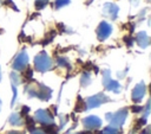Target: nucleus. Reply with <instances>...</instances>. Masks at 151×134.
<instances>
[{"label": "nucleus", "mask_w": 151, "mask_h": 134, "mask_svg": "<svg viewBox=\"0 0 151 134\" xmlns=\"http://www.w3.org/2000/svg\"><path fill=\"white\" fill-rule=\"evenodd\" d=\"M57 64L59 65V66H63V68H70V64H68V60L65 58V57H59L58 59H57Z\"/></svg>", "instance_id": "nucleus-18"}, {"label": "nucleus", "mask_w": 151, "mask_h": 134, "mask_svg": "<svg viewBox=\"0 0 151 134\" xmlns=\"http://www.w3.org/2000/svg\"><path fill=\"white\" fill-rule=\"evenodd\" d=\"M8 122H9L12 126H21V125H24V120H22L21 115L18 114V113H13V114L8 117Z\"/></svg>", "instance_id": "nucleus-13"}, {"label": "nucleus", "mask_w": 151, "mask_h": 134, "mask_svg": "<svg viewBox=\"0 0 151 134\" xmlns=\"http://www.w3.org/2000/svg\"><path fill=\"white\" fill-rule=\"evenodd\" d=\"M74 134H91L90 132H81V133H74Z\"/></svg>", "instance_id": "nucleus-33"}, {"label": "nucleus", "mask_w": 151, "mask_h": 134, "mask_svg": "<svg viewBox=\"0 0 151 134\" xmlns=\"http://www.w3.org/2000/svg\"><path fill=\"white\" fill-rule=\"evenodd\" d=\"M34 66H35V69L38 71L45 72V71H47V70H50L52 68V60H51L50 56L45 51H41L34 58Z\"/></svg>", "instance_id": "nucleus-3"}, {"label": "nucleus", "mask_w": 151, "mask_h": 134, "mask_svg": "<svg viewBox=\"0 0 151 134\" xmlns=\"http://www.w3.org/2000/svg\"><path fill=\"white\" fill-rule=\"evenodd\" d=\"M28 111H29V108H28V107H26V106H24V107H22V109H21V111H20V115H21V116L27 115V114H28Z\"/></svg>", "instance_id": "nucleus-28"}, {"label": "nucleus", "mask_w": 151, "mask_h": 134, "mask_svg": "<svg viewBox=\"0 0 151 134\" xmlns=\"http://www.w3.org/2000/svg\"><path fill=\"white\" fill-rule=\"evenodd\" d=\"M127 117V109L126 108H123V109H119L118 111L116 113H107L106 114V120L110 121V127L112 128H119L124 125L125 120Z\"/></svg>", "instance_id": "nucleus-2"}, {"label": "nucleus", "mask_w": 151, "mask_h": 134, "mask_svg": "<svg viewBox=\"0 0 151 134\" xmlns=\"http://www.w3.org/2000/svg\"><path fill=\"white\" fill-rule=\"evenodd\" d=\"M26 122H27V128L29 129V130H33V129H35L34 127H35V121H34V119H32V117H27V120H26Z\"/></svg>", "instance_id": "nucleus-20"}, {"label": "nucleus", "mask_w": 151, "mask_h": 134, "mask_svg": "<svg viewBox=\"0 0 151 134\" xmlns=\"http://www.w3.org/2000/svg\"><path fill=\"white\" fill-rule=\"evenodd\" d=\"M68 4H70V0H55V7L57 8H61Z\"/></svg>", "instance_id": "nucleus-21"}, {"label": "nucleus", "mask_w": 151, "mask_h": 134, "mask_svg": "<svg viewBox=\"0 0 151 134\" xmlns=\"http://www.w3.org/2000/svg\"><path fill=\"white\" fill-rule=\"evenodd\" d=\"M7 134H24L22 132H17V130H12V132H8Z\"/></svg>", "instance_id": "nucleus-32"}, {"label": "nucleus", "mask_w": 151, "mask_h": 134, "mask_svg": "<svg viewBox=\"0 0 151 134\" xmlns=\"http://www.w3.org/2000/svg\"><path fill=\"white\" fill-rule=\"evenodd\" d=\"M123 40L125 42V44H126L127 46H131V45L133 44V38H132L131 36H125V37L123 38Z\"/></svg>", "instance_id": "nucleus-22"}, {"label": "nucleus", "mask_w": 151, "mask_h": 134, "mask_svg": "<svg viewBox=\"0 0 151 134\" xmlns=\"http://www.w3.org/2000/svg\"><path fill=\"white\" fill-rule=\"evenodd\" d=\"M145 92H146V85H145V83H144V82L138 83V84L132 89V92H131V98H132V101L136 102V103L140 102L142 98L144 97Z\"/></svg>", "instance_id": "nucleus-9"}, {"label": "nucleus", "mask_w": 151, "mask_h": 134, "mask_svg": "<svg viewBox=\"0 0 151 134\" xmlns=\"http://www.w3.org/2000/svg\"><path fill=\"white\" fill-rule=\"evenodd\" d=\"M149 113H150V101H147V103H146V106H145V110H144V119H146L147 117V115H149Z\"/></svg>", "instance_id": "nucleus-25"}, {"label": "nucleus", "mask_w": 151, "mask_h": 134, "mask_svg": "<svg viewBox=\"0 0 151 134\" xmlns=\"http://www.w3.org/2000/svg\"><path fill=\"white\" fill-rule=\"evenodd\" d=\"M97 38L100 40V42H103V40H105L110 34H111V32H112V27H111V25L109 24V23H106V21H101L100 24H99V26L97 27Z\"/></svg>", "instance_id": "nucleus-8"}, {"label": "nucleus", "mask_w": 151, "mask_h": 134, "mask_svg": "<svg viewBox=\"0 0 151 134\" xmlns=\"http://www.w3.org/2000/svg\"><path fill=\"white\" fill-rule=\"evenodd\" d=\"M26 94L29 97H38L42 101H47L51 98L52 90L44 84L37 83V84H28L26 87Z\"/></svg>", "instance_id": "nucleus-1"}, {"label": "nucleus", "mask_w": 151, "mask_h": 134, "mask_svg": "<svg viewBox=\"0 0 151 134\" xmlns=\"http://www.w3.org/2000/svg\"><path fill=\"white\" fill-rule=\"evenodd\" d=\"M0 109H1V102H0Z\"/></svg>", "instance_id": "nucleus-36"}, {"label": "nucleus", "mask_w": 151, "mask_h": 134, "mask_svg": "<svg viewBox=\"0 0 151 134\" xmlns=\"http://www.w3.org/2000/svg\"><path fill=\"white\" fill-rule=\"evenodd\" d=\"M136 42H137V44H138L140 47L145 49V47H147L149 44H150V38H149V36L146 34V32L142 31V32H139V33L137 34Z\"/></svg>", "instance_id": "nucleus-12"}, {"label": "nucleus", "mask_w": 151, "mask_h": 134, "mask_svg": "<svg viewBox=\"0 0 151 134\" xmlns=\"http://www.w3.org/2000/svg\"><path fill=\"white\" fill-rule=\"evenodd\" d=\"M60 119H61V122H60V128H61V127L67 122V120H68V119H67V116H61Z\"/></svg>", "instance_id": "nucleus-30"}, {"label": "nucleus", "mask_w": 151, "mask_h": 134, "mask_svg": "<svg viewBox=\"0 0 151 134\" xmlns=\"http://www.w3.org/2000/svg\"><path fill=\"white\" fill-rule=\"evenodd\" d=\"M32 75H33V71H32V69H26V74H25V76H26V78H28V79H32Z\"/></svg>", "instance_id": "nucleus-26"}, {"label": "nucleus", "mask_w": 151, "mask_h": 134, "mask_svg": "<svg viewBox=\"0 0 151 134\" xmlns=\"http://www.w3.org/2000/svg\"><path fill=\"white\" fill-rule=\"evenodd\" d=\"M34 121L44 125V126H48V125H53V116L48 110H44V109H39L35 111L34 114Z\"/></svg>", "instance_id": "nucleus-6"}, {"label": "nucleus", "mask_w": 151, "mask_h": 134, "mask_svg": "<svg viewBox=\"0 0 151 134\" xmlns=\"http://www.w3.org/2000/svg\"><path fill=\"white\" fill-rule=\"evenodd\" d=\"M84 109H86L85 101L80 96H78V100H77V103H76V111H81Z\"/></svg>", "instance_id": "nucleus-16"}, {"label": "nucleus", "mask_w": 151, "mask_h": 134, "mask_svg": "<svg viewBox=\"0 0 151 134\" xmlns=\"http://www.w3.org/2000/svg\"><path fill=\"white\" fill-rule=\"evenodd\" d=\"M83 125L86 129H98L101 126V120L96 115H90L83 120Z\"/></svg>", "instance_id": "nucleus-10"}, {"label": "nucleus", "mask_w": 151, "mask_h": 134, "mask_svg": "<svg viewBox=\"0 0 151 134\" xmlns=\"http://www.w3.org/2000/svg\"><path fill=\"white\" fill-rule=\"evenodd\" d=\"M31 134H45L42 129H33Z\"/></svg>", "instance_id": "nucleus-31"}, {"label": "nucleus", "mask_w": 151, "mask_h": 134, "mask_svg": "<svg viewBox=\"0 0 151 134\" xmlns=\"http://www.w3.org/2000/svg\"><path fill=\"white\" fill-rule=\"evenodd\" d=\"M9 78H11L12 85H14V87H17V85H19L21 83V78H20L19 74H17L15 71H13V72L9 74Z\"/></svg>", "instance_id": "nucleus-14"}, {"label": "nucleus", "mask_w": 151, "mask_h": 134, "mask_svg": "<svg viewBox=\"0 0 151 134\" xmlns=\"http://www.w3.org/2000/svg\"><path fill=\"white\" fill-rule=\"evenodd\" d=\"M118 11H119L118 6L114 5V4H110V2L105 4L104 7H103V13L106 17H109L110 19H116L117 14H118Z\"/></svg>", "instance_id": "nucleus-11"}, {"label": "nucleus", "mask_w": 151, "mask_h": 134, "mask_svg": "<svg viewBox=\"0 0 151 134\" xmlns=\"http://www.w3.org/2000/svg\"><path fill=\"white\" fill-rule=\"evenodd\" d=\"M103 85L105 87L106 90L113 91L116 94H118L120 91V84L117 81H113L111 78V72L109 69H105L103 71Z\"/></svg>", "instance_id": "nucleus-4"}, {"label": "nucleus", "mask_w": 151, "mask_h": 134, "mask_svg": "<svg viewBox=\"0 0 151 134\" xmlns=\"http://www.w3.org/2000/svg\"><path fill=\"white\" fill-rule=\"evenodd\" d=\"M0 81H1V69H0Z\"/></svg>", "instance_id": "nucleus-35"}, {"label": "nucleus", "mask_w": 151, "mask_h": 134, "mask_svg": "<svg viewBox=\"0 0 151 134\" xmlns=\"http://www.w3.org/2000/svg\"><path fill=\"white\" fill-rule=\"evenodd\" d=\"M1 32H2V30H0V33H1Z\"/></svg>", "instance_id": "nucleus-37"}, {"label": "nucleus", "mask_w": 151, "mask_h": 134, "mask_svg": "<svg viewBox=\"0 0 151 134\" xmlns=\"http://www.w3.org/2000/svg\"><path fill=\"white\" fill-rule=\"evenodd\" d=\"M90 83H91V76H90V74L88 72H84L81 75V77H80V84H81V87H87V85H90Z\"/></svg>", "instance_id": "nucleus-15"}, {"label": "nucleus", "mask_w": 151, "mask_h": 134, "mask_svg": "<svg viewBox=\"0 0 151 134\" xmlns=\"http://www.w3.org/2000/svg\"><path fill=\"white\" fill-rule=\"evenodd\" d=\"M44 133L45 134H58V128L54 125H48V126H46Z\"/></svg>", "instance_id": "nucleus-17"}, {"label": "nucleus", "mask_w": 151, "mask_h": 134, "mask_svg": "<svg viewBox=\"0 0 151 134\" xmlns=\"http://www.w3.org/2000/svg\"><path fill=\"white\" fill-rule=\"evenodd\" d=\"M47 2H44V1H35V8L37 9H42L45 6H46Z\"/></svg>", "instance_id": "nucleus-24"}, {"label": "nucleus", "mask_w": 151, "mask_h": 134, "mask_svg": "<svg viewBox=\"0 0 151 134\" xmlns=\"http://www.w3.org/2000/svg\"><path fill=\"white\" fill-rule=\"evenodd\" d=\"M131 109H132L133 113H138V111H142L143 110V107H140V106H133Z\"/></svg>", "instance_id": "nucleus-29"}, {"label": "nucleus", "mask_w": 151, "mask_h": 134, "mask_svg": "<svg viewBox=\"0 0 151 134\" xmlns=\"http://www.w3.org/2000/svg\"><path fill=\"white\" fill-rule=\"evenodd\" d=\"M12 90H13V98H12V106L14 104V102H15V98H17V88L14 87V85H12Z\"/></svg>", "instance_id": "nucleus-27"}, {"label": "nucleus", "mask_w": 151, "mask_h": 134, "mask_svg": "<svg viewBox=\"0 0 151 134\" xmlns=\"http://www.w3.org/2000/svg\"><path fill=\"white\" fill-rule=\"evenodd\" d=\"M109 101H110V98H109L106 95H104L103 92H99V94L93 95V96H91V97H88V98L86 100V102H85L86 109L97 108V107H99V106H101L103 103L109 102Z\"/></svg>", "instance_id": "nucleus-5"}, {"label": "nucleus", "mask_w": 151, "mask_h": 134, "mask_svg": "<svg viewBox=\"0 0 151 134\" xmlns=\"http://www.w3.org/2000/svg\"><path fill=\"white\" fill-rule=\"evenodd\" d=\"M4 4H5L6 6H9V7H12L14 11H19V9H18V7H17V6L13 4V1H12V0H5V1H4Z\"/></svg>", "instance_id": "nucleus-23"}, {"label": "nucleus", "mask_w": 151, "mask_h": 134, "mask_svg": "<svg viewBox=\"0 0 151 134\" xmlns=\"http://www.w3.org/2000/svg\"><path fill=\"white\" fill-rule=\"evenodd\" d=\"M28 60H29V58H28L27 52H26L25 50H22V51L15 57V59H14V62H13V64H12V68H13L14 70H17V71H21V70H24V69L27 66Z\"/></svg>", "instance_id": "nucleus-7"}, {"label": "nucleus", "mask_w": 151, "mask_h": 134, "mask_svg": "<svg viewBox=\"0 0 151 134\" xmlns=\"http://www.w3.org/2000/svg\"><path fill=\"white\" fill-rule=\"evenodd\" d=\"M101 133H103V134H120L117 128H112V127H110V126L106 127V128H104V130H103Z\"/></svg>", "instance_id": "nucleus-19"}, {"label": "nucleus", "mask_w": 151, "mask_h": 134, "mask_svg": "<svg viewBox=\"0 0 151 134\" xmlns=\"http://www.w3.org/2000/svg\"><path fill=\"white\" fill-rule=\"evenodd\" d=\"M37 1H44V2H47L48 0H37Z\"/></svg>", "instance_id": "nucleus-34"}]
</instances>
